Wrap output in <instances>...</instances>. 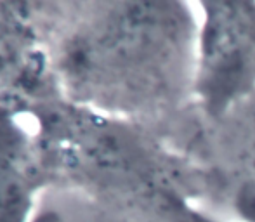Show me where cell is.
I'll use <instances>...</instances> for the list:
<instances>
[{"label":"cell","mask_w":255,"mask_h":222,"mask_svg":"<svg viewBox=\"0 0 255 222\" xmlns=\"http://www.w3.org/2000/svg\"><path fill=\"white\" fill-rule=\"evenodd\" d=\"M37 186L38 165L30 142L0 108V222H26Z\"/></svg>","instance_id":"5"},{"label":"cell","mask_w":255,"mask_h":222,"mask_svg":"<svg viewBox=\"0 0 255 222\" xmlns=\"http://www.w3.org/2000/svg\"><path fill=\"white\" fill-rule=\"evenodd\" d=\"M210 125L222 149L219 163L203 162L212 196H222L242 222H255V94Z\"/></svg>","instance_id":"4"},{"label":"cell","mask_w":255,"mask_h":222,"mask_svg":"<svg viewBox=\"0 0 255 222\" xmlns=\"http://www.w3.org/2000/svg\"><path fill=\"white\" fill-rule=\"evenodd\" d=\"M193 103L215 123L255 94V2L208 0L196 5Z\"/></svg>","instance_id":"3"},{"label":"cell","mask_w":255,"mask_h":222,"mask_svg":"<svg viewBox=\"0 0 255 222\" xmlns=\"http://www.w3.org/2000/svg\"><path fill=\"white\" fill-rule=\"evenodd\" d=\"M73 40L68 68L115 116L144 123L195 106L198 16L188 2L99 3Z\"/></svg>","instance_id":"1"},{"label":"cell","mask_w":255,"mask_h":222,"mask_svg":"<svg viewBox=\"0 0 255 222\" xmlns=\"http://www.w3.org/2000/svg\"><path fill=\"white\" fill-rule=\"evenodd\" d=\"M42 137L54 162L141 222H219L198 207L212 196L205 163L146 125L56 106L42 116Z\"/></svg>","instance_id":"2"}]
</instances>
